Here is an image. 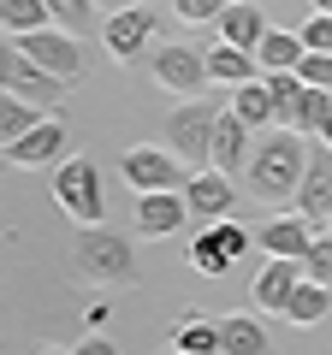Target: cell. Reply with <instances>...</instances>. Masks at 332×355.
<instances>
[{
	"label": "cell",
	"mask_w": 332,
	"mask_h": 355,
	"mask_svg": "<svg viewBox=\"0 0 332 355\" xmlns=\"http://www.w3.org/2000/svg\"><path fill=\"white\" fill-rule=\"evenodd\" d=\"M297 77H303V83H315V89H332V53H303Z\"/></svg>",
	"instance_id": "32"
},
{
	"label": "cell",
	"mask_w": 332,
	"mask_h": 355,
	"mask_svg": "<svg viewBox=\"0 0 332 355\" xmlns=\"http://www.w3.org/2000/svg\"><path fill=\"white\" fill-rule=\"evenodd\" d=\"M315 12H332V0H315Z\"/></svg>",
	"instance_id": "38"
},
{
	"label": "cell",
	"mask_w": 332,
	"mask_h": 355,
	"mask_svg": "<svg viewBox=\"0 0 332 355\" xmlns=\"http://www.w3.org/2000/svg\"><path fill=\"white\" fill-rule=\"evenodd\" d=\"M249 154H256V130L226 107V113H219V130H214V160L208 166H219V172H249Z\"/></svg>",
	"instance_id": "16"
},
{
	"label": "cell",
	"mask_w": 332,
	"mask_h": 355,
	"mask_svg": "<svg viewBox=\"0 0 332 355\" xmlns=\"http://www.w3.org/2000/svg\"><path fill=\"white\" fill-rule=\"evenodd\" d=\"M36 355H77V349H36Z\"/></svg>",
	"instance_id": "37"
},
{
	"label": "cell",
	"mask_w": 332,
	"mask_h": 355,
	"mask_svg": "<svg viewBox=\"0 0 332 355\" xmlns=\"http://www.w3.org/2000/svg\"><path fill=\"white\" fill-rule=\"evenodd\" d=\"M101 42H107L113 60H142V48L154 42V12L149 6H119V12H107Z\"/></svg>",
	"instance_id": "10"
},
{
	"label": "cell",
	"mask_w": 332,
	"mask_h": 355,
	"mask_svg": "<svg viewBox=\"0 0 332 355\" xmlns=\"http://www.w3.org/2000/svg\"><path fill=\"white\" fill-rule=\"evenodd\" d=\"M107 314H113L107 302H90V314H83V326H90V331H101V326H107Z\"/></svg>",
	"instance_id": "34"
},
{
	"label": "cell",
	"mask_w": 332,
	"mask_h": 355,
	"mask_svg": "<svg viewBox=\"0 0 332 355\" xmlns=\"http://www.w3.org/2000/svg\"><path fill=\"white\" fill-rule=\"evenodd\" d=\"M267 12H261L256 0H231L226 12H219V42H231V48H249L256 53L261 42H267Z\"/></svg>",
	"instance_id": "17"
},
{
	"label": "cell",
	"mask_w": 332,
	"mask_h": 355,
	"mask_svg": "<svg viewBox=\"0 0 332 355\" xmlns=\"http://www.w3.org/2000/svg\"><path fill=\"white\" fill-rule=\"evenodd\" d=\"M208 231H214V243H219V249L231 254V266H238L243 254H249V231H243V225H231V219H219V225H208Z\"/></svg>",
	"instance_id": "30"
},
{
	"label": "cell",
	"mask_w": 332,
	"mask_h": 355,
	"mask_svg": "<svg viewBox=\"0 0 332 355\" xmlns=\"http://www.w3.org/2000/svg\"><path fill=\"white\" fill-rule=\"evenodd\" d=\"M190 266L202 272V279H226V272H231V254L214 243V231H208V225L196 231V243H190Z\"/></svg>",
	"instance_id": "26"
},
{
	"label": "cell",
	"mask_w": 332,
	"mask_h": 355,
	"mask_svg": "<svg viewBox=\"0 0 332 355\" xmlns=\"http://www.w3.org/2000/svg\"><path fill=\"white\" fill-rule=\"evenodd\" d=\"M13 42L42 65V71H53L60 83H77V77H83V65H90V60H83V36H72V30H60V24L30 30V36H13Z\"/></svg>",
	"instance_id": "8"
},
{
	"label": "cell",
	"mask_w": 332,
	"mask_h": 355,
	"mask_svg": "<svg viewBox=\"0 0 332 355\" xmlns=\"http://www.w3.org/2000/svg\"><path fill=\"white\" fill-rule=\"evenodd\" d=\"M308 137L297 130H261L256 137V154H249V196L256 202H297L303 190V172H308Z\"/></svg>",
	"instance_id": "1"
},
{
	"label": "cell",
	"mask_w": 332,
	"mask_h": 355,
	"mask_svg": "<svg viewBox=\"0 0 332 355\" xmlns=\"http://www.w3.org/2000/svg\"><path fill=\"white\" fill-rule=\"evenodd\" d=\"M172 349H184V355H226V338H219V320L184 314V320H179V331H172Z\"/></svg>",
	"instance_id": "21"
},
{
	"label": "cell",
	"mask_w": 332,
	"mask_h": 355,
	"mask_svg": "<svg viewBox=\"0 0 332 355\" xmlns=\"http://www.w3.org/2000/svg\"><path fill=\"white\" fill-rule=\"evenodd\" d=\"M326 231H332V225H326Z\"/></svg>",
	"instance_id": "40"
},
{
	"label": "cell",
	"mask_w": 332,
	"mask_h": 355,
	"mask_svg": "<svg viewBox=\"0 0 332 355\" xmlns=\"http://www.w3.org/2000/svg\"><path fill=\"white\" fill-rule=\"evenodd\" d=\"M119 172L137 196H154V190H184L190 184V166L179 160L172 148H154V142H137V148L119 154Z\"/></svg>",
	"instance_id": "6"
},
{
	"label": "cell",
	"mask_w": 332,
	"mask_h": 355,
	"mask_svg": "<svg viewBox=\"0 0 332 355\" xmlns=\"http://www.w3.org/2000/svg\"><path fill=\"white\" fill-rule=\"evenodd\" d=\"M226 107H231V113H238L249 130H267V125H279V113H273V89H267V77H249V83H238Z\"/></svg>",
	"instance_id": "18"
},
{
	"label": "cell",
	"mask_w": 332,
	"mask_h": 355,
	"mask_svg": "<svg viewBox=\"0 0 332 355\" xmlns=\"http://www.w3.org/2000/svg\"><path fill=\"white\" fill-rule=\"evenodd\" d=\"M172 355H184V349H172Z\"/></svg>",
	"instance_id": "39"
},
{
	"label": "cell",
	"mask_w": 332,
	"mask_h": 355,
	"mask_svg": "<svg viewBox=\"0 0 332 355\" xmlns=\"http://www.w3.org/2000/svg\"><path fill=\"white\" fill-rule=\"evenodd\" d=\"M154 83L166 89V95H208V83H214V71H208V53L190 48V42H154Z\"/></svg>",
	"instance_id": "7"
},
{
	"label": "cell",
	"mask_w": 332,
	"mask_h": 355,
	"mask_svg": "<svg viewBox=\"0 0 332 355\" xmlns=\"http://www.w3.org/2000/svg\"><path fill=\"white\" fill-rule=\"evenodd\" d=\"M77 355H119V343H107L101 331H90V338L77 343Z\"/></svg>",
	"instance_id": "33"
},
{
	"label": "cell",
	"mask_w": 332,
	"mask_h": 355,
	"mask_svg": "<svg viewBox=\"0 0 332 355\" xmlns=\"http://www.w3.org/2000/svg\"><path fill=\"white\" fill-rule=\"evenodd\" d=\"M184 219H190V202H184V190L137 196V231H142V237H172Z\"/></svg>",
	"instance_id": "15"
},
{
	"label": "cell",
	"mask_w": 332,
	"mask_h": 355,
	"mask_svg": "<svg viewBox=\"0 0 332 355\" xmlns=\"http://www.w3.org/2000/svg\"><path fill=\"white\" fill-rule=\"evenodd\" d=\"M326 314H332V284L303 279V284H297V296H291V308H285V320H291V326H320Z\"/></svg>",
	"instance_id": "22"
},
{
	"label": "cell",
	"mask_w": 332,
	"mask_h": 355,
	"mask_svg": "<svg viewBox=\"0 0 332 355\" xmlns=\"http://www.w3.org/2000/svg\"><path fill=\"white\" fill-rule=\"evenodd\" d=\"M303 53H308L303 30H267V42L256 48V60H261V71H297Z\"/></svg>",
	"instance_id": "20"
},
{
	"label": "cell",
	"mask_w": 332,
	"mask_h": 355,
	"mask_svg": "<svg viewBox=\"0 0 332 355\" xmlns=\"http://www.w3.org/2000/svg\"><path fill=\"white\" fill-rule=\"evenodd\" d=\"M303 279L332 284V231H320V237L308 243V254H303Z\"/></svg>",
	"instance_id": "28"
},
{
	"label": "cell",
	"mask_w": 332,
	"mask_h": 355,
	"mask_svg": "<svg viewBox=\"0 0 332 355\" xmlns=\"http://www.w3.org/2000/svg\"><path fill=\"white\" fill-rule=\"evenodd\" d=\"M315 237H320V225H315V219H303V214H279V219H267V225L256 231L261 249H267V254H285V261H303Z\"/></svg>",
	"instance_id": "13"
},
{
	"label": "cell",
	"mask_w": 332,
	"mask_h": 355,
	"mask_svg": "<svg viewBox=\"0 0 332 355\" xmlns=\"http://www.w3.org/2000/svg\"><path fill=\"white\" fill-rule=\"evenodd\" d=\"M184 202H190V219H202V225L231 219V202H238V190H231V172H219V166L190 172V184H184Z\"/></svg>",
	"instance_id": "9"
},
{
	"label": "cell",
	"mask_w": 332,
	"mask_h": 355,
	"mask_svg": "<svg viewBox=\"0 0 332 355\" xmlns=\"http://www.w3.org/2000/svg\"><path fill=\"white\" fill-rule=\"evenodd\" d=\"M320 142L332 148V107H326V119H320Z\"/></svg>",
	"instance_id": "35"
},
{
	"label": "cell",
	"mask_w": 332,
	"mask_h": 355,
	"mask_svg": "<svg viewBox=\"0 0 332 355\" xmlns=\"http://www.w3.org/2000/svg\"><path fill=\"white\" fill-rule=\"evenodd\" d=\"M297 284H303V261L273 254V261L261 266V279H256V308H261V314H285L291 296H297Z\"/></svg>",
	"instance_id": "14"
},
{
	"label": "cell",
	"mask_w": 332,
	"mask_h": 355,
	"mask_svg": "<svg viewBox=\"0 0 332 355\" xmlns=\"http://www.w3.org/2000/svg\"><path fill=\"white\" fill-rule=\"evenodd\" d=\"M95 6H107V12H119V6H137V0H95Z\"/></svg>",
	"instance_id": "36"
},
{
	"label": "cell",
	"mask_w": 332,
	"mask_h": 355,
	"mask_svg": "<svg viewBox=\"0 0 332 355\" xmlns=\"http://www.w3.org/2000/svg\"><path fill=\"white\" fill-rule=\"evenodd\" d=\"M303 42H308V53H332V12L303 18Z\"/></svg>",
	"instance_id": "31"
},
{
	"label": "cell",
	"mask_w": 332,
	"mask_h": 355,
	"mask_svg": "<svg viewBox=\"0 0 332 355\" xmlns=\"http://www.w3.org/2000/svg\"><path fill=\"white\" fill-rule=\"evenodd\" d=\"M226 6H231V0H172V12H179L184 24H219Z\"/></svg>",
	"instance_id": "29"
},
{
	"label": "cell",
	"mask_w": 332,
	"mask_h": 355,
	"mask_svg": "<svg viewBox=\"0 0 332 355\" xmlns=\"http://www.w3.org/2000/svg\"><path fill=\"white\" fill-rule=\"evenodd\" d=\"M208 71H214V83H249V77H261V60L249 48H231V42H214L208 48Z\"/></svg>",
	"instance_id": "19"
},
{
	"label": "cell",
	"mask_w": 332,
	"mask_h": 355,
	"mask_svg": "<svg viewBox=\"0 0 332 355\" xmlns=\"http://www.w3.org/2000/svg\"><path fill=\"white\" fill-rule=\"evenodd\" d=\"M0 24H6V36H30V30L53 24V6L48 0H0Z\"/></svg>",
	"instance_id": "24"
},
{
	"label": "cell",
	"mask_w": 332,
	"mask_h": 355,
	"mask_svg": "<svg viewBox=\"0 0 332 355\" xmlns=\"http://www.w3.org/2000/svg\"><path fill=\"white\" fill-rule=\"evenodd\" d=\"M42 119H48V107H36V101H18V95H6L0 101V148H13L24 130H36Z\"/></svg>",
	"instance_id": "25"
},
{
	"label": "cell",
	"mask_w": 332,
	"mask_h": 355,
	"mask_svg": "<svg viewBox=\"0 0 332 355\" xmlns=\"http://www.w3.org/2000/svg\"><path fill=\"white\" fill-rule=\"evenodd\" d=\"M297 214L315 219V225H332V148H308V172H303V190H297Z\"/></svg>",
	"instance_id": "12"
},
{
	"label": "cell",
	"mask_w": 332,
	"mask_h": 355,
	"mask_svg": "<svg viewBox=\"0 0 332 355\" xmlns=\"http://www.w3.org/2000/svg\"><path fill=\"white\" fill-rule=\"evenodd\" d=\"M53 207L72 225H107V190L90 154H72V160L53 166Z\"/></svg>",
	"instance_id": "4"
},
{
	"label": "cell",
	"mask_w": 332,
	"mask_h": 355,
	"mask_svg": "<svg viewBox=\"0 0 332 355\" xmlns=\"http://www.w3.org/2000/svg\"><path fill=\"white\" fill-rule=\"evenodd\" d=\"M72 272L83 284H95V291H119V284L137 279V249H131L113 225H77Z\"/></svg>",
	"instance_id": "2"
},
{
	"label": "cell",
	"mask_w": 332,
	"mask_h": 355,
	"mask_svg": "<svg viewBox=\"0 0 332 355\" xmlns=\"http://www.w3.org/2000/svg\"><path fill=\"white\" fill-rule=\"evenodd\" d=\"M0 89L18 95V101H36V107H48V113H53V107H65V89H72V83H60L53 71H42L24 48L6 36V53H0Z\"/></svg>",
	"instance_id": "5"
},
{
	"label": "cell",
	"mask_w": 332,
	"mask_h": 355,
	"mask_svg": "<svg viewBox=\"0 0 332 355\" xmlns=\"http://www.w3.org/2000/svg\"><path fill=\"white\" fill-rule=\"evenodd\" d=\"M48 6H53V24L72 30V36H83L90 18H95V0H48Z\"/></svg>",
	"instance_id": "27"
},
{
	"label": "cell",
	"mask_w": 332,
	"mask_h": 355,
	"mask_svg": "<svg viewBox=\"0 0 332 355\" xmlns=\"http://www.w3.org/2000/svg\"><path fill=\"white\" fill-rule=\"evenodd\" d=\"M219 338H226V355H267V326H261L256 314L219 320Z\"/></svg>",
	"instance_id": "23"
},
{
	"label": "cell",
	"mask_w": 332,
	"mask_h": 355,
	"mask_svg": "<svg viewBox=\"0 0 332 355\" xmlns=\"http://www.w3.org/2000/svg\"><path fill=\"white\" fill-rule=\"evenodd\" d=\"M65 142H72V137H65V113H60V119L48 113L36 130H24V137H18L13 148H6V160H13L18 172H36V166H53V160H60V154H65Z\"/></svg>",
	"instance_id": "11"
},
{
	"label": "cell",
	"mask_w": 332,
	"mask_h": 355,
	"mask_svg": "<svg viewBox=\"0 0 332 355\" xmlns=\"http://www.w3.org/2000/svg\"><path fill=\"white\" fill-rule=\"evenodd\" d=\"M219 113H226V107H214L208 95H184V101L166 113V148L179 154L190 172H202V166L214 160V130H219Z\"/></svg>",
	"instance_id": "3"
}]
</instances>
